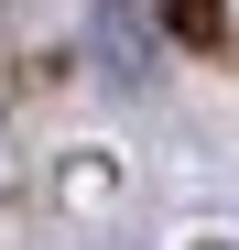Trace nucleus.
I'll use <instances>...</instances> for the list:
<instances>
[{"label": "nucleus", "instance_id": "f257e3e1", "mask_svg": "<svg viewBox=\"0 0 239 250\" xmlns=\"http://www.w3.org/2000/svg\"><path fill=\"white\" fill-rule=\"evenodd\" d=\"M87 44H98V65H109V87H152V33L120 11V0L87 22Z\"/></svg>", "mask_w": 239, "mask_h": 250}, {"label": "nucleus", "instance_id": "f03ea898", "mask_svg": "<svg viewBox=\"0 0 239 250\" xmlns=\"http://www.w3.org/2000/svg\"><path fill=\"white\" fill-rule=\"evenodd\" d=\"M174 33H185V44H218L228 22H218V0H174Z\"/></svg>", "mask_w": 239, "mask_h": 250}]
</instances>
